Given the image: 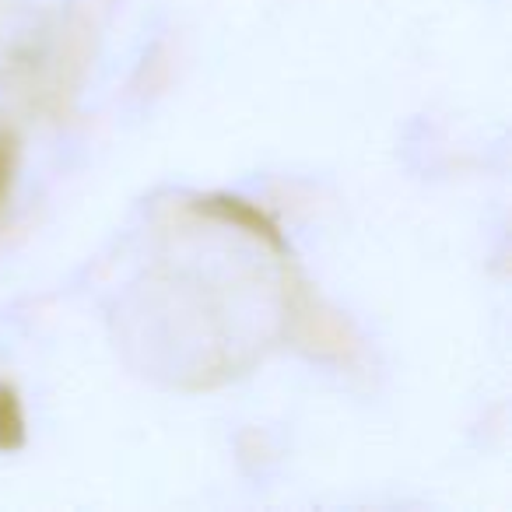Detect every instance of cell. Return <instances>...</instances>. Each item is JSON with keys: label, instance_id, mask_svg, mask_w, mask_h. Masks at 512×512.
<instances>
[{"label": "cell", "instance_id": "1", "mask_svg": "<svg viewBox=\"0 0 512 512\" xmlns=\"http://www.w3.org/2000/svg\"><path fill=\"white\" fill-rule=\"evenodd\" d=\"M197 211L211 214V218H218V221H228V225L242 228V232L256 235V239H264V242H271L274 249H281L278 225H274L264 211H256L253 204H246V200H239V197H204V200H197Z\"/></svg>", "mask_w": 512, "mask_h": 512}, {"label": "cell", "instance_id": "2", "mask_svg": "<svg viewBox=\"0 0 512 512\" xmlns=\"http://www.w3.org/2000/svg\"><path fill=\"white\" fill-rule=\"evenodd\" d=\"M25 446V414L18 390L0 379V453H15Z\"/></svg>", "mask_w": 512, "mask_h": 512}, {"label": "cell", "instance_id": "3", "mask_svg": "<svg viewBox=\"0 0 512 512\" xmlns=\"http://www.w3.org/2000/svg\"><path fill=\"white\" fill-rule=\"evenodd\" d=\"M11 172H15V137L0 134V200H4V193H8Z\"/></svg>", "mask_w": 512, "mask_h": 512}]
</instances>
